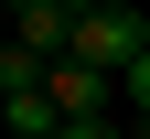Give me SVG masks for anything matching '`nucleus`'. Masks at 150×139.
Masks as SVG:
<instances>
[{
	"label": "nucleus",
	"mask_w": 150,
	"mask_h": 139,
	"mask_svg": "<svg viewBox=\"0 0 150 139\" xmlns=\"http://www.w3.org/2000/svg\"><path fill=\"white\" fill-rule=\"evenodd\" d=\"M139 54H150L139 11H129V0H86V22H75V64H97V75H118V86H129Z\"/></svg>",
	"instance_id": "1"
},
{
	"label": "nucleus",
	"mask_w": 150,
	"mask_h": 139,
	"mask_svg": "<svg viewBox=\"0 0 150 139\" xmlns=\"http://www.w3.org/2000/svg\"><path fill=\"white\" fill-rule=\"evenodd\" d=\"M64 139H118V128H107V118H86V128H64Z\"/></svg>",
	"instance_id": "4"
},
{
	"label": "nucleus",
	"mask_w": 150,
	"mask_h": 139,
	"mask_svg": "<svg viewBox=\"0 0 150 139\" xmlns=\"http://www.w3.org/2000/svg\"><path fill=\"white\" fill-rule=\"evenodd\" d=\"M107 86H118V75H97V64H54V107H64V128H86V118H107Z\"/></svg>",
	"instance_id": "2"
},
{
	"label": "nucleus",
	"mask_w": 150,
	"mask_h": 139,
	"mask_svg": "<svg viewBox=\"0 0 150 139\" xmlns=\"http://www.w3.org/2000/svg\"><path fill=\"white\" fill-rule=\"evenodd\" d=\"M129 107H139V139H150V54L129 64Z\"/></svg>",
	"instance_id": "3"
}]
</instances>
